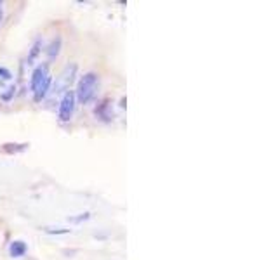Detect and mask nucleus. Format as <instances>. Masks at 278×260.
<instances>
[{"mask_svg":"<svg viewBox=\"0 0 278 260\" xmlns=\"http://www.w3.org/2000/svg\"><path fill=\"white\" fill-rule=\"evenodd\" d=\"M51 82H52L51 73H49V68L45 64H40V66H37L33 70L30 85H32V92L35 101H42L45 97V94L51 89Z\"/></svg>","mask_w":278,"mask_h":260,"instance_id":"1","label":"nucleus"},{"mask_svg":"<svg viewBox=\"0 0 278 260\" xmlns=\"http://www.w3.org/2000/svg\"><path fill=\"white\" fill-rule=\"evenodd\" d=\"M98 87H99V78L96 73H85V75L80 78L79 87H77V94L75 99H79L80 104H87L94 99L96 92H98Z\"/></svg>","mask_w":278,"mask_h":260,"instance_id":"2","label":"nucleus"},{"mask_svg":"<svg viewBox=\"0 0 278 260\" xmlns=\"http://www.w3.org/2000/svg\"><path fill=\"white\" fill-rule=\"evenodd\" d=\"M73 113H75V94L72 91H66L61 97L58 116H60L61 122H70Z\"/></svg>","mask_w":278,"mask_h":260,"instance_id":"3","label":"nucleus"},{"mask_svg":"<svg viewBox=\"0 0 278 260\" xmlns=\"http://www.w3.org/2000/svg\"><path fill=\"white\" fill-rule=\"evenodd\" d=\"M75 71H77V66L75 64H72V66H66L64 68V71L61 73L60 80H58V87L60 89H64L66 91L68 87H70V83L73 82V76H75Z\"/></svg>","mask_w":278,"mask_h":260,"instance_id":"4","label":"nucleus"},{"mask_svg":"<svg viewBox=\"0 0 278 260\" xmlns=\"http://www.w3.org/2000/svg\"><path fill=\"white\" fill-rule=\"evenodd\" d=\"M26 244L23 243V241H12L11 246H9V253H11V257H14V259H20V257H23L24 253H26Z\"/></svg>","mask_w":278,"mask_h":260,"instance_id":"5","label":"nucleus"},{"mask_svg":"<svg viewBox=\"0 0 278 260\" xmlns=\"http://www.w3.org/2000/svg\"><path fill=\"white\" fill-rule=\"evenodd\" d=\"M60 49H61V38L58 37V38L52 40L51 47H49V51H47L49 59H54V57H58V54H60Z\"/></svg>","mask_w":278,"mask_h":260,"instance_id":"6","label":"nucleus"},{"mask_svg":"<svg viewBox=\"0 0 278 260\" xmlns=\"http://www.w3.org/2000/svg\"><path fill=\"white\" fill-rule=\"evenodd\" d=\"M0 7H2V4H0ZM0 18H2V9H0Z\"/></svg>","mask_w":278,"mask_h":260,"instance_id":"7","label":"nucleus"}]
</instances>
